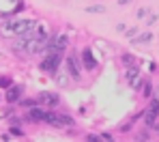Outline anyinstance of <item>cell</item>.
Segmentation results:
<instances>
[{
    "instance_id": "obj_1",
    "label": "cell",
    "mask_w": 159,
    "mask_h": 142,
    "mask_svg": "<svg viewBox=\"0 0 159 142\" xmlns=\"http://www.w3.org/2000/svg\"><path fill=\"white\" fill-rule=\"evenodd\" d=\"M43 123H50L54 127H69V125H73V118L67 116V114H56V112H52V110H48Z\"/></svg>"
},
{
    "instance_id": "obj_2",
    "label": "cell",
    "mask_w": 159,
    "mask_h": 142,
    "mask_svg": "<svg viewBox=\"0 0 159 142\" xmlns=\"http://www.w3.org/2000/svg\"><path fill=\"white\" fill-rule=\"evenodd\" d=\"M60 56H62V50L52 48L50 56L41 62V69H43V71H50V73H56V69H58V65H60Z\"/></svg>"
},
{
    "instance_id": "obj_3",
    "label": "cell",
    "mask_w": 159,
    "mask_h": 142,
    "mask_svg": "<svg viewBox=\"0 0 159 142\" xmlns=\"http://www.w3.org/2000/svg\"><path fill=\"white\" fill-rule=\"evenodd\" d=\"M34 30V22L30 20H20V22H13L7 26V32H17V34H28Z\"/></svg>"
},
{
    "instance_id": "obj_4",
    "label": "cell",
    "mask_w": 159,
    "mask_h": 142,
    "mask_svg": "<svg viewBox=\"0 0 159 142\" xmlns=\"http://www.w3.org/2000/svg\"><path fill=\"white\" fill-rule=\"evenodd\" d=\"M82 65H84V69L86 71H95L97 69V58L93 56V52H90V48H84L82 50Z\"/></svg>"
},
{
    "instance_id": "obj_5",
    "label": "cell",
    "mask_w": 159,
    "mask_h": 142,
    "mask_svg": "<svg viewBox=\"0 0 159 142\" xmlns=\"http://www.w3.org/2000/svg\"><path fill=\"white\" fill-rule=\"evenodd\" d=\"M67 67H69V76L73 78V80H80V58L71 52L69 56H67Z\"/></svg>"
},
{
    "instance_id": "obj_6",
    "label": "cell",
    "mask_w": 159,
    "mask_h": 142,
    "mask_svg": "<svg viewBox=\"0 0 159 142\" xmlns=\"http://www.w3.org/2000/svg\"><path fill=\"white\" fill-rule=\"evenodd\" d=\"M39 103H45V106L54 108V106L58 103V95H56V93H48V90H43V93L39 95Z\"/></svg>"
},
{
    "instance_id": "obj_7",
    "label": "cell",
    "mask_w": 159,
    "mask_h": 142,
    "mask_svg": "<svg viewBox=\"0 0 159 142\" xmlns=\"http://www.w3.org/2000/svg\"><path fill=\"white\" fill-rule=\"evenodd\" d=\"M157 114H159V101H157V99H153V101H151V108H148V112H146V116H144L146 125H153Z\"/></svg>"
},
{
    "instance_id": "obj_8",
    "label": "cell",
    "mask_w": 159,
    "mask_h": 142,
    "mask_svg": "<svg viewBox=\"0 0 159 142\" xmlns=\"http://www.w3.org/2000/svg\"><path fill=\"white\" fill-rule=\"evenodd\" d=\"M20 97H22V90H20L17 86H11V88H9V93H7V99L13 103V101H17Z\"/></svg>"
},
{
    "instance_id": "obj_9",
    "label": "cell",
    "mask_w": 159,
    "mask_h": 142,
    "mask_svg": "<svg viewBox=\"0 0 159 142\" xmlns=\"http://www.w3.org/2000/svg\"><path fill=\"white\" fill-rule=\"evenodd\" d=\"M45 112H48V110L32 108V110H30V118H32V121H45Z\"/></svg>"
},
{
    "instance_id": "obj_10",
    "label": "cell",
    "mask_w": 159,
    "mask_h": 142,
    "mask_svg": "<svg viewBox=\"0 0 159 142\" xmlns=\"http://www.w3.org/2000/svg\"><path fill=\"white\" fill-rule=\"evenodd\" d=\"M67 41H69V39H67V34H60V37H58V41H56V45H52V48L65 50V48H67Z\"/></svg>"
},
{
    "instance_id": "obj_11",
    "label": "cell",
    "mask_w": 159,
    "mask_h": 142,
    "mask_svg": "<svg viewBox=\"0 0 159 142\" xmlns=\"http://www.w3.org/2000/svg\"><path fill=\"white\" fill-rule=\"evenodd\" d=\"M86 11H88V13H103L106 7H101V4H93V7H86Z\"/></svg>"
},
{
    "instance_id": "obj_12",
    "label": "cell",
    "mask_w": 159,
    "mask_h": 142,
    "mask_svg": "<svg viewBox=\"0 0 159 142\" xmlns=\"http://www.w3.org/2000/svg\"><path fill=\"white\" fill-rule=\"evenodd\" d=\"M151 39H153V37H151V32H144V34H140V37L133 41V43H148Z\"/></svg>"
},
{
    "instance_id": "obj_13",
    "label": "cell",
    "mask_w": 159,
    "mask_h": 142,
    "mask_svg": "<svg viewBox=\"0 0 159 142\" xmlns=\"http://www.w3.org/2000/svg\"><path fill=\"white\" fill-rule=\"evenodd\" d=\"M135 78H138V69H135V67H131V69L127 71V80L133 84V82H135Z\"/></svg>"
},
{
    "instance_id": "obj_14",
    "label": "cell",
    "mask_w": 159,
    "mask_h": 142,
    "mask_svg": "<svg viewBox=\"0 0 159 142\" xmlns=\"http://www.w3.org/2000/svg\"><path fill=\"white\" fill-rule=\"evenodd\" d=\"M123 62L125 65H133V56L131 54H123Z\"/></svg>"
},
{
    "instance_id": "obj_15",
    "label": "cell",
    "mask_w": 159,
    "mask_h": 142,
    "mask_svg": "<svg viewBox=\"0 0 159 142\" xmlns=\"http://www.w3.org/2000/svg\"><path fill=\"white\" fill-rule=\"evenodd\" d=\"M9 84H11L9 78H0V86H9Z\"/></svg>"
},
{
    "instance_id": "obj_16",
    "label": "cell",
    "mask_w": 159,
    "mask_h": 142,
    "mask_svg": "<svg viewBox=\"0 0 159 142\" xmlns=\"http://www.w3.org/2000/svg\"><path fill=\"white\" fill-rule=\"evenodd\" d=\"M144 95H146V97L151 95V84H146V86H144Z\"/></svg>"
},
{
    "instance_id": "obj_17",
    "label": "cell",
    "mask_w": 159,
    "mask_h": 142,
    "mask_svg": "<svg viewBox=\"0 0 159 142\" xmlns=\"http://www.w3.org/2000/svg\"><path fill=\"white\" fill-rule=\"evenodd\" d=\"M129 2H131V0H118V4H120V7H125V4H129Z\"/></svg>"
}]
</instances>
